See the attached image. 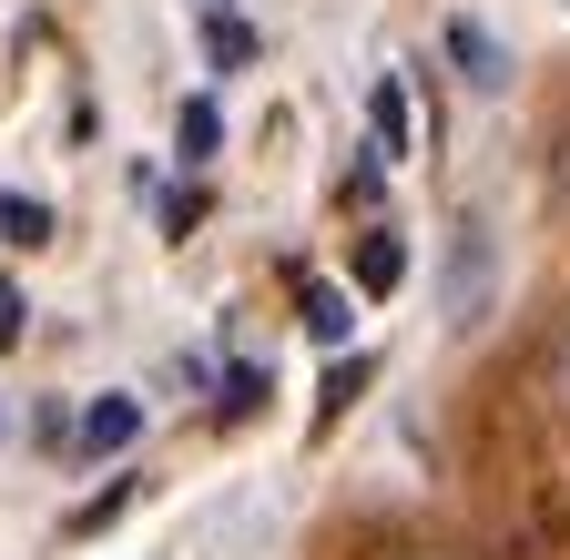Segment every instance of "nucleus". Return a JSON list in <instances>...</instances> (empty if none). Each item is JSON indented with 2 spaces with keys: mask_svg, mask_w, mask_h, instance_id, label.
I'll return each instance as SVG.
<instances>
[{
  "mask_svg": "<svg viewBox=\"0 0 570 560\" xmlns=\"http://www.w3.org/2000/svg\"><path fill=\"white\" fill-rule=\"evenodd\" d=\"M367 154H377V164L417 154V122H407V82H397V72L367 82Z\"/></svg>",
  "mask_w": 570,
  "mask_h": 560,
  "instance_id": "2",
  "label": "nucleus"
},
{
  "mask_svg": "<svg viewBox=\"0 0 570 560\" xmlns=\"http://www.w3.org/2000/svg\"><path fill=\"white\" fill-rule=\"evenodd\" d=\"M194 11H235V0H194Z\"/></svg>",
  "mask_w": 570,
  "mask_h": 560,
  "instance_id": "16",
  "label": "nucleus"
},
{
  "mask_svg": "<svg viewBox=\"0 0 570 560\" xmlns=\"http://www.w3.org/2000/svg\"><path fill=\"white\" fill-rule=\"evenodd\" d=\"M449 296H459V306H449L459 326H469V316H479V296H489V235H479V225H459V265H449Z\"/></svg>",
  "mask_w": 570,
  "mask_h": 560,
  "instance_id": "7",
  "label": "nucleus"
},
{
  "mask_svg": "<svg viewBox=\"0 0 570 560\" xmlns=\"http://www.w3.org/2000/svg\"><path fill=\"white\" fill-rule=\"evenodd\" d=\"M51 235H61V215H51L41 194H0V245L31 255V245H51Z\"/></svg>",
  "mask_w": 570,
  "mask_h": 560,
  "instance_id": "9",
  "label": "nucleus"
},
{
  "mask_svg": "<svg viewBox=\"0 0 570 560\" xmlns=\"http://www.w3.org/2000/svg\"><path fill=\"white\" fill-rule=\"evenodd\" d=\"M154 204H164V235H174V245H184V235L204 225V184H164Z\"/></svg>",
  "mask_w": 570,
  "mask_h": 560,
  "instance_id": "11",
  "label": "nucleus"
},
{
  "mask_svg": "<svg viewBox=\"0 0 570 560\" xmlns=\"http://www.w3.org/2000/svg\"><path fill=\"white\" fill-rule=\"evenodd\" d=\"M174 154H184V164H194V174H204V164H214V154H225V112H214V102H204V92H194V102H184V112H174Z\"/></svg>",
  "mask_w": 570,
  "mask_h": 560,
  "instance_id": "8",
  "label": "nucleus"
},
{
  "mask_svg": "<svg viewBox=\"0 0 570 560\" xmlns=\"http://www.w3.org/2000/svg\"><path fill=\"white\" fill-rule=\"evenodd\" d=\"M265 387H275V377H265L255 357H235V367H225V397H214V417H255V407H265Z\"/></svg>",
  "mask_w": 570,
  "mask_h": 560,
  "instance_id": "10",
  "label": "nucleus"
},
{
  "mask_svg": "<svg viewBox=\"0 0 570 560\" xmlns=\"http://www.w3.org/2000/svg\"><path fill=\"white\" fill-rule=\"evenodd\" d=\"M296 316H306L316 346H346V336H356V296L326 286V275H306V265H296Z\"/></svg>",
  "mask_w": 570,
  "mask_h": 560,
  "instance_id": "3",
  "label": "nucleus"
},
{
  "mask_svg": "<svg viewBox=\"0 0 570 560\" xmlns=\"http://www.w3.org/2000/svg\"><path fill=\"white\" fill-rule=\"evenodd\" d=\"M21 326H31V296H21V286H0V357L21 346Z\"/></svg>",
  "mask_w": 570,
  "mask_h": 560,
  "instance_id": "13",
  "label": "nucleus"
},
{
  "mask_svg": "<svg viewBox=\"0 0 570 560\" xmlns=\"http://www.w3.org/2000/svg\"><path fill=\"white\" fill-rule=\"evenodd\" d=\"M397 286H407V235L367 225V235H356V296H397Z\"/></svg>",
  "mask_w": 570,
  "mask_h": 560,
  "instance_id": "4",
  "label": "nucleus"
},
{
  "mask_svg": "<svg viewBox=\"0 0 570 560\" xmlns=\"http://www.w3.org/2000/svg\"><path fill=\"white\" fill-rule=\"evenodd\" d=\"M255 21L245 11H204V61H214V72H255Z\"/></svg>",
  "mask_w": 570,
  "mask_h": 560,
  "instance_id": "6",
  "label": "nucleus"
},
{
  "mask_svg": "<svg viewBox=\"0 0 570 560\" xmlns=\"http://www.w3.org/2000/svg\"><path fill=\"white\" fill-rule=\"evenodd\" d=\"M550 397H560V407H570V336H560V346H550Z\"/></svg>",
  "mask_w": 570,
  "mask_h": 560,
  "instance_id": "15",
  "label": "nucleus"
},
{
  "mask_svg": "<svg viewBox=\"0 0 570 560\" xmlns=\"http://www.w3.org/2000/svg\"><path fill=\"white\" fill-rule=\"evenodd\" d=\"M356 387H367V357H336V367H326V417H336Z\"/></svg>",
  "mask_w": 570,
  "mask_h": 560,
  "instance_id": "12",
  "label": "nucleus"
},
{
  "mask_svg": "<svg viewBox=\"0 0 570 560\" xmlns=\"http://www.w3.org/2000/svg\"><path fill=\"white\" fill-rule=\"evenodd\" d=\"M449 61H459V82H469V92H510V51H499L479 21H449Z\"/></svg>",
  "mask_w": 570,
  "mask_h": 560,
  "instance_id": "5",
  "label": "nucleus"
},
{
  "mask_svg": "<svg viewBox=\"0 0 570 560\" xmlns=\"http://www.w3.org/2000/svg\"><path fill=\"white\" fill-rule=\"evenodd\" d=\"M132 439H142V397L132 387H112V397H92L71 417V459H122Z\"/></svg>",
  "mask_w": 570,
  "mask_h": 560,
  "instance_id": "1",
  "label": "nucleus"
},
{
  "mask_svg": "<svg viewBox=\"0 0 570 560\" xmlns=\"http://www.w3.org/2000/svg\"><path fill=\"white\" fill-rule=\"evenodd\" d=\"M550 204H560V215H570V132H560V144H550Z\"/></svg>",
  "mask_w": 570,
  "mask_h": 560,
  "instance_id": "14",
  "label": "nucleus"
}]
</instances>
